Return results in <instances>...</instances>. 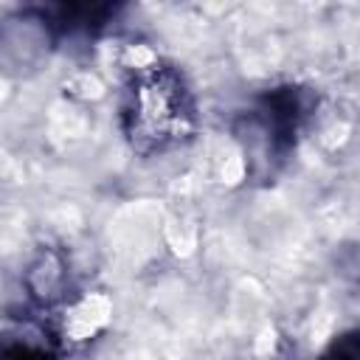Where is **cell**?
<instances>
[{
	"instance_id": "3957f363",
	"label": "cell",
	"mask_w": 360,
	"mask_h": 360,
	"mask_svg": "<svg viewBox=\"0 0 360 360\" xmlns=\"http://www.w3.org/2000/svg\"><path fill=\"white\" fill-rule=\"evenodd\" d=\"M6 360H53V352H51V346H48L42 332L28 329L20 340H14L8 335V340H6Z\"/></svg>"
},
{
	"instance_id": "277c9868",
	"label": "cell",
	"mask_w": 360,
	"mask_h": 360,
	"mask_svg": "<svg viewBox=\"0 0 360 360\" xmlns=\"http://www.w3.org/2000/svg\"><path fill=\"white\" fill-rule=\"evenodd\" d=\"M321 360H360V329L335 338L321 354Z\"/></svg>"
},
{
	"instance_id": "7a4b0ae2",
	"label": "cell",
	"mask_w": 360,
	"mask_h": 360,
	"mask_svg": "<svg viewBox=\"0 0 360 360\" xmlns=\"http://www.w3.org/2000/svg\"><path fill=\"white\" fill-rule=\"evenodd\" d=\"M307 115L304 93L295 87L270 90L262 96L236 127V138L245 146L248 166L259 177H273L276 169L287 160L298 124Z\"/></svg>"
},
{
	"instance_id": "6da1fadb",
	"label": "cell",
	"mask_w": 360,
	"mask_h": 360,
	"mask_svg": "<svg viewBox=\"0 0 360 360\" xmlns=\"http://www.w3.org/2000/svg\"><path fill=\"white\" fill-rule=\"evenodd\" d=\"M121 127L141 155H160L194 129V104L183 76L163 62L138 68L124 90Z\"/></svg>"
}]
</instances>
